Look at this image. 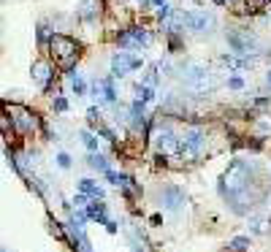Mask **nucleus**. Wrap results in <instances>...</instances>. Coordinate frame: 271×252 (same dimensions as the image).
<instances>
[{
	"label": "nucleus",
	"mask_w": 271,
	"mask_h": 252,
	"mask_svg": "<svg viewBox=\"0 0 271 252\" xmlns=\"http://www.w3.org/2000/svg\"><path fill=\"white\" fill-rule=\"evenodd\" d=\"M220 193L233 214H250L268 195V185L263 182V168L252 160H233L220 182Z\"/></svg>",
	"instance_id": "obj_1"
},
{
	"label": "nucleus",
	"mask_w": 271,
	"mask_h": 252,
	"mask_svg": "<svg viewBox=\"0 0 271 252\" xmlns=\"http://www.w3.org/2000/svg\"><path fill=\"white\" fill-rule=\"evenodd\" d=\"M182 82H185V87L190 92H198V95L217 87V79L204 62H185L182 65Z\"/></svg>",
	"instance_id": "obj_2"
},
{
	"label": "nucleus",
	"mask_w": 271,
	"mask_h": 252,
	"mask_svg": "<svg viewBox=\"0 0 271 252\" xmlns=\"http://www.w3.org/2000/svg\"><path fill=\"white\" fill-rule=\"evenodd\" d=\"M49 49L54 54V60L60 62L65 70H74L76 60H79V44L74 41L71 35H62V33H54L52 41H49Z\"/></svg>",
	"instance_id": "obj_3"
},
{
	"label": "nucleus",
	"mask_w": 271,
	"mask_h": 252,
	"mask_svg": "<svg viewBox=\"0 0 271 252\" xmlns=\"http://www.w3.org/2000/svg\"><path fill=\"white\" fill-rule=\"evenodd\" d=\"M206 144H209V138H206V130H204V128H190L185 136H182L179 155L185 157L187 163H198V160H201V157L206 155Z\"/></svg>",
	"instance_id": "obj_4"
},
{
	"label": "nucleus",
	"mask_w": 271,
	"mask_h": 252,
	"mask_svg": "<svg viewBox=\"0 0 271 252\" xmlns=\"http://www.w3.org/2000/svg\"><path fill=\"white\" fill-rule=\"evenodd\" d=\"M228 46L233 49L236 54H242V57H250V54H255L260 49V44H258V38H255L250 30H239V27H230L228 33Z\"/></svg>",
	"instance_id": "obj_5"
},
{
	"label": "nucleus",
	"mask_w": 271,
	"mask_h": 252,
	"mask_svg": "<svg viewBox=\"0 0 271 252\" xmlns=\"http://www.w3.org/2000/svg\"><path fill=\"white\" fill-rule=\"evenodd\" d=\"M6 114L11 117V122L17 125L19 133H33L38 125H41L36 120V114L30 112V109H25V106H9V109H6Z\"/></svg>",
	"instance_id": "obj_6"
},
{
	"label": "nucleus",
	"mask_w": 271,
	"mask_h": 252,
	"mask_svg": "<svg viewBox=\"0 0 271 252\" xmlns=\"http://www.w3.org/2000/svg\"><path fill=\"white\" fill-rule=\"evenodd\" d=\"M141 68V57H136L130 52H117L111 57V76L119 79V76H127L130 70H139Z\"/></svg>",
	"instance_id": "obj_7"
},
{
	"label": "nucleus",
	"mask_w": 271,
	"mask_h": 252,
	"mask_svg": "<svg viewBox=\"0 0 271 252\" xmlns=\"http://www.w3.org/2000/svg\"><path fill=\"white\" fill-rule=\"evenodd\" d=\"M179 17H182V25L187 30H195V33H209V27H214V17L206 11H185Z\"/></svg>",
	"instance_id": "obj_8"
},
{
	"label": "nucleus",
	"mask_w": 271,
	"mask_h": 252,
	"mask_svg": "<svg viewBox=\"0 0 271 252\" xmlns=\"http://www.w3.org/2000/svg\"><path fill=\"white\" fill-rule=\"evenodd\" d=\"M155 141H157V149H160V152H179V147H182V138H177V133H174L168 125H160V128H157Z\"/></svg>",
	"instance_id": "obj_9"
},
{
	"label": "nucleus",
	"mask_w": 271,
	"mask_h": 252,
	"mask_svg": "<svg viewBox=\"0 0 271 252\" xmlns=\"http://www.w3.org/2000/svg\"><path fill=\"white\" fill-rule=\"evenodd\" d=\"M30 76H33V82L38 84V87H49L54 70H52V65H49L46 60H36L33 68H30Z\"/></svg>",
	"instance_id": "obj_10"
},
{
	"label": "nucleus",
	"mask_w": 271,
	"mask_h": 252,
	"mask_svg": "<svg viewBox=\"0 0 271 252\" xmlns=\"http://www.w3.org/2000/svg\"><path fill=\"white\" fill-rule=\"evenodd\" d=\"M182 203H187V195L179 190V187H165V190H160V206L163 209H179Z\"/></svg>",
	"instance_id": "obj_11"
},
{
	"label": "nucleus",
	"mask_w": 271,
	"mask_h": 252,
	"mask_svg": "<svg viewBox=\"0 0 271 252\" xmlns=\"http://www.w3.org/2000/svg\"><path fill=\"white\" fill-rule=\"evenodd\" d=\"M76 14H79V19H84V22H95L100 14V0H82Z\"/></svg>",
	"instance_id": "obj_12"
},
{
	"label": "nucleus",
	"mask_w": 271,
	"mask_h": 252,
	"mask_svg": "<svg viewBox=\"0 0 271 252\" xmlns=\"http://www.w3.org/2000/svg\"><path fill=\"white\" fill-rule=\"evenodd\" d=\"M79 193L90 195V198H103V187L95 185L92 179H82V182H79Z\"/></svg>",
	"instance_id": "obj_13"
},
{
	"label": "nucleus",
	"mask_w": 271,
	"mask_h": 252,
	"mask_svg": "<svg viewBox=\"0 0 271 252\" xmlns=\"http://www.w3.org/2000/svg\"><path fill=\"white\" fill-rule=\"evenodd\" d=\"M222 62H225L228 68H233V70H247L250 68V57H233V54H222Z\"/></svg>",
	"instance_id": "obj_14"
},
{
	"label": "nucleus",
	"mask_w": 271,
	"mask_h": 252,
	"mask_svg": "<svg viewBox=\"0 0 271 252\" xmlns=\"http://www.w3.org/2000/svg\"><path fill=\"white\" fill-rule=\"evenodd\" d=\"M100 198H95V203H90L87 206V214H90V220H95V223H106V203H98Z\"/></svg>",
	"instance_id": "obj_15"
},
{
	"label": "nucleus",
	"mask_w": 271,
	"mask_h": 252,
	"mask_svg": "<svg viewBox=\"0 0 271 252\" xmlns=\"http://www.w3.org/2000/svg\"><path fill=\"white\" fill-rule=\"evenodd\" d=\"M255 133H258L260 138L271 136V114H260L258 120H255Z\"/></svg>",
	"instance_id": "obj_16"
},
{
	"label": "nucleus",
	"mask_w": 271,
	"mask_h": 252,
	"mask_svg": "<svg viewBox=\"0 0 271 252\" xmlns=\"http://www.w3.org/2000/svg\"><path fill=\"white\" fill-rule=\"evenodd\" d=\"M136 100H141V103L155 100V87L152 84H136Z\"/></svg>",
	"instance_id": "obj_17"
},
{
	"label": "nucleus",
	"mask_w": 271,
	"mask_h": 252,
	"mask_svg": "<svg viewBox=\"0 0 271 252\" xmlns=\"http://www.w3.org/2000/svg\"><path fill=\"white\" fill-rule=\"evenodd\" d=\"M87 165L95 168V171H103V174L109 171V160H106L103 155H98V152H90V157H87Z\"/></svg>",
	"instance_id": "obj_18"
},
{
	"label": "nucleus",
	"mask_w": 271,
	"mask_h": 252,
	"mask_svg": "<svg viewBox=\"0 0 271 252\" xmlns=\"http://www.w3.org/2000/svg\"><path fill=\"white\" fill-rule=\"evenodd\" d=\"M127 30H130L133 41L139 44V49H141V46H149V44H152V35H149L144 27H127Z\"/></svg>",
	"instance_id": "obj_19"
},
{
	"label": "nucleus",
	"mask_w": 271,
	"mask_h": 252,
	"mask_svg": "<svg viewBox=\"0 0 271 252\" xmlns=\"http://www.w3.org/2000/svg\"><path fill=\"white\" fill-rule=\"evenodd\" d=\"M247 247H250V239H247V236H236V239L228 241V252H244Z\"/></svg>",
	"instance_id": "obj_20"
},
{
	"label": "nucleus",
	"mask_w": 271,
	"mask_h": 252,
	"mask_svg": "<svg viewBox=\"0 0 271 252\" xmlns=\"http://www.w3.org/2000/svg\"><path fill=\"white\" fill-rule=\"evenodd\" d=\"M79 136H82V144H84L87 149H90V152H95V149H98V138H95L90 130H82Z\"/></svg>",
	"instance_id": "obj_21"
},
{
	"label": "nucleus",
	"mask_w": 271,
	"mask_h": 252,
	"mask_svg": "<svg viewBox=\"0 0 271 252\" xmlns=\"http://www.w3.org/2000/svg\"><path fill=\"white\" fill-rule=\"evenodd\" d=\"M52 35H54V33H52ZM52 35H49V27H46V25H38V46H41V49L52 41Z\"/></svg>",
	"instance_id": "obj_22"
},
{
	"label": "nucleus",
	"mask_w": 271,
	"mask_h": 252,
	"mask_svg": "<svg viewBox=\"0 0 271 252\" xmlns=\"http://www.w3.org/2000/svg\"><path fill=\"white\" fill-rule=\"evenodd\" d=\"M228 87L230 90H244V79L242 76H230L228 79Z\"/></svg>",
	"instance_id": "obj_23"
},
{
	"label": "nucleus",
	"mask_w": 271,
	"mask_h": 252,
	"mask_svg": "<svg viewBox=\"0 0 271 252\" xmlns=\"http://www.w3.org/2000/svg\"><path fill=\"white\" fill-rule=\"evenodd\" d=\"M54 112H68V100L65 98H54Z\"/></svg>",
	"instance_id": "obj_24"
},
{
	"label": "nucleus",
	"mask_w": 271,
	"mask_h": 252,
	"mask_svg": "<svg viewBox=\"0 0 271 252\" xmlns=\"http://www.w3.org/2000/svg\"><path fill=\"white\" fill-rule=\"evenodd\" d=\"M57 165H60V168H71V157L65 152H60L57 155Z\"/></svg>",
	"instance_id": "obj_25"
},
{
	"label": "nucleus",
	"mask_w": 271,
	"mask_h": 252,
	"mask_svg": "<svg viewBox=\"0 0 271 252\" xmlns=\"http://www.w3.org/2000/svg\"><path fill=\"white\" fill-rule=\"evenodd\" d=\"M87 198H90V195L79 193V195H76V198H74V203H76V206H79V209H84V206H90V203H87Z\"/></svg>",
	"instance_id": "obj_26"
},
{
	"label": "nucleus",
	"mask_w": 271,
	"mask_h": 252,
	"mask_svg": "<svg viewBox=\"0 0 271 252\" xmlns=\"http://www.w3.org/2000/svg\"><path fill=\"white\" fill-rule=\"evenodd\" d=\"M266 225L268 223H263V220H252V231L255 233H266Z\"/></svg>",
	"instance_id": "obj_27"
},
{
	"label": "nucleus",
	"mask_w": 271,
	"mask_h": 252,
	"mask_svg": "<svg viewBox=\"0 0 271 252\" xmlns=\"http://www.w3.org/2000/svg\"><path fill=\"white\" fill-rule=\"evenodd\" d=\"M98 136H100V138H106V141H114V138H117V136H114V130H109V128H100V130H98Z\"/></svg>",
	"instance_id": "obj_28"
},
{
	"label": "nucleus",
	"mask_w": 271,
	"mask_h": 252,
	"mask_svg": "<svg viewBox=\"0 0 271 252\" xmlns=\"http://www.w3.org/2000/svg\"><path fill=\"white\" fill-rule=\"evenodd\" d=\"M98 117H100V112H98V109H90V112H87V122H90V125H95V122H98Z\"/></svg>",
	"instance_id": "obj_29"
},
{
	"label": "nucleus",
	"mask_w": 271,
	"mask_h": 252,
	"mask_svg": "<svg viewBox=\"0 0 271 252\" xmlns=\"http://www.w3.org/2000/svg\"><path fill=\"white\" fill-rule=\"evenodd\" d=\"M103 225H106V231H109V233H117V223H114V220H106Z\"/></svg>",
	"instance_id": "obj_30"
},
{
	"label": "nucleus",
	"mask_w": 271,
	"mask_h": 252,
	"mask_svg": "<svg viewBox=\"0 0 271 252\" xmlns=\"http://www.w3.org/2000/svg\"><path fill=\"white\" fill-rule=\"evenodd\" d=\"M130 252H144V247H141V244H133V249Z\"/></svg>",
	"instance_id": "obj_31"
},
{
	"label": "nucleus",
	"mask_w": 271,
	"mask_h": 252,
	"mask_svg": "<svg viewBox=\"0 0 271 252\" xmlns=\"http://www.w3.org/2000/svg\"><path fill=\"white\" fill-rule=\"evenodd\" d=\"M141 3V9H149V3H152V0H139Z\"/></svg>",
	"instance_id": "obj_32"
},
{
	"label": "nucleus",
	"mask_w": 271,
	"mask_h": 252,
	"mask_svg": "<svg viewBox=\"0 0 271 252\" xmlns=\"http://www.w3.org/2000/svg\"><path fill=\"white\" fill-rule=\"evenodd\" d=\"M214 6H220V9H222V6H228V0H214Z\"/></svg>",
	"instance_id": "obj_33"
},
{
	"label": "nucleus",
	"mask_w": 271,
	"mask_h": 252,
	"mask_svg": "<svg viewBox=\"0 0 271 252\" xmlns=\"http://www.w3.org/2000/svg\"><path fill=\"white\" fill-rule=\"evenodd\" d=\"M266 82H268V87H271V70H268V74H266Z\"/></svg>",
	"instance_id": "obj_34"
},
{
	"label": "nucleus",
	"mask_w": 271,
	"mask_h": 252,
	"mask_svg": "<svg viewBox=\"0 0 271 252\" xmlns=\"http://www.w3.org/2000/svg\"><path fill=\"white\" fill-rule=\"evenodd\" d=\"M152 3H155V6H163V3H165V0H152Z\"/></svg>",
	"instance_id": "obj_35"
}]
</instances>
